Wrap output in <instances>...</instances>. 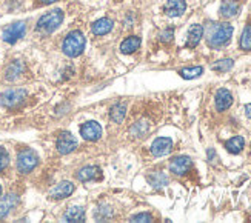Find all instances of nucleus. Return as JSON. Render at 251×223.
Listing matches in <instances>:
<instances>
[{"label": "nucleus", "instance_id": "1", "mask_svg": "<svg viewBox=\"0 0 251 223\" xmlns=\"http://www.w3.org/2000/svg\"><path fill=\"white\" fill-rule=\"evenodd\" d=\"M233 25L226 24V22H221V24H208L206 26V43L210 48L219 50L225 45L230 43L233 37Z\"/></svg>", "mask_w": 251, "mask_h": 223}, {"label": "nucleus", "instance_id": "2", "mask_svg": "<svg viewBox=\"0 0 251 223\" xmlns=\"http://www.w3.org/2000/svg\"><path fill=\"white\" fill-rule=\"evenodd\" d=\"M85 50V36L80 31H71L62 42V51L68 57H79Z\"/></svg>", "mask_w": 251, "mask_h": 223}, {"label": "nucleus", "instance_id": "3", "mask_svg": "<svg viewBox=\"0 0 251 223\" xmlns=\"http://www.w3.org/2000/svg\"><path fill=\"white\" fill-rule=\"evenodd\" d=\"M63 22V13L62 9H52L50 13L43 14L36 25V31L40 34H51V32L56 31Z\"/></svg>", "mask_w": 251, "mask_h": 223}, {"label": "nucleus", "instance_id": "4", "mask_svg": "<svg viewBox=\"0 0 251 223\" xmlns=\"http://www.w3.org/2000/svg\"><path fill=\"white\" fill-rule=\"evenodd\" d=\"M26 97H28V93L25 89H20V88L6 89V91L0 94V105L6 109H14L24 103Z\"/></svg>", "mask_w": 251, "mask_h": 223}, {"label": "nucleus", "instance_id": "5", "mask_svg": "<svg viewBox=\"0 0 251 223\" xmlns=\"http://www.w3.org/2000/svg\"><path fill=\"white\" fill-rule=\"evenodd\" d=\"M39 163L37 154L32 149H24L17 155V170L22 174H28L36 168Z\"/></svg>", "mask_w": 251, "mask_h": 223}, {"label": "nucleus", "instance_id": "6", "mask_svg": "<svg viewBox=\"0 0 251 223\" xmlns=\"http://www.w3.org/2000/svg\"><path fill=\"white\" fill-rule=\"evenodd\" d=\"M25 32H26L25 22H14V24L8 25L2 31V39H3V42H6L9 45H14L16 42H19L25 36Z\"/></svg>", "mask_w": 251, "mask_h": 223}, {"label": "nucleus", "instance_id": "7", "mask_svg": "<svg viewBox=\"0 0 251 223\" xmlns=\"http://www.w3.org/2000/svg\"><path fill=\"white\" fill-rule=\"evenodd\" d=\"M56 147H57V151L65 155V154L73 152L75 148H77V140H75V137L73 136L71 132L63 131V132H60V136L57 137Z\"/></svg>", "mask_w": 251, "mask_h": 223}, {"label": "nucleus", "instance_id": "8", "mask_svg": "<svg viewBox=\"0 0 251 223\" xmlns=\"http://www.w3.org/2000/svg\"><path fill=\"white\" fill-rule=\"evenodd\" d=\"M193 166V160L188 155H179V157H174L170 163V171L176 175H183L187 174Z\"/></svg>", "mask_w": 251, "mask_h": 223}, {"label": "nucleus", "instance_id": "9", "mask_svg": "<svg viewBox=\"0 0 251 223\" xmlns=\"http://www.w3.org/2000/svg\"><path fill=\"white\" fill-rule=\"evenodd\" d=\"M80 136L88 140V142H96L99 140L100 136H102V126L97 124V122H86L80 126Z\"/></svg>", "mask_w": 251, "mask_h": 223}, {"label": "nucleus", "instance_id": "10", "mask_svg": "<svg viewBox=\"0 0 251 223\" xmlns=\"http://www.w3.org/2000/svg\"><path fill=\"white\" fill-rule=\"evenodd\" d=\"M173 149V140L170 137H157L151 145V154L154 157H163Z\"/></svg>", "mask_w": 251, "mask_h": 223}, {"label": "nucleus", "instance_id": "11", "mask_svg": "<svg viewBox=\"0 0 251 223\" xmlns=\"http://www.w3.org/2000/svg\"><path fill=\"white\" fill-rule=\"evenodd\" d=\"M187 11V2L185 0H167L163 5V13L168 17H180Z\"/></svg>", "mask_w": 251, "mask_h": 223}, {"label": "nucleus", "instance_id": "12", "mask_svg": "<svg viewBox=\"0 0 251 223\" xmlns=\"http://www.w3.org/2000/svg\"><path fill=\"white\" fill-rule=\"evenodd\" d=\"M19 205V196L9 193L5 197H0V220L8 217V214Z\"/></svg>", "mask_w": 251, "mask_h": 223}, {"label": "nucleus", "instance_id": "13", "mask_svg": "<svg viewBox=\"0 0 251 223\" xmlns=\"http://www.w3.org/2000/svg\"><path fill=\"white\" fill-rule=\"evenodd\" d=\"M74 193V185L68 180L60 182L59 185L54 186L51 191H50V197L54 200H62V198H67Z\"/></svg>", "mask_w": 251, "mask_h": 223}, {"label": "nucleus", "instance_id": "14", "mask_svg": "<svg viewBox=\"0 0 251 223\" xmlns=\"http://www.w3.org/2000/svg\"><path fill=\"white\" fill-rule=\"evenodd\" d=\"M241 11V2L239 0H224L219 8V14L224 19H233Z\"/></svg>", "mask_w": 251, "mask_h": 223}, {"label": "nucleus", "instance_id": "15", "mask_svg": "<svg viewBox=\"0 0 251 223\" xmlns=\"http://www.w3.org/2000/svg\"><path fill=\"white\" fill-rule=\"evenodd\" d=\"M214 103H216L217 111H225L233 105V94L228 91V89L222 88L216 93Z\"/></svg>", "mask_w": 251, "mask_h": 223}, {"label": "nucleus", "instance_id": "16", "mask_svg": "<svg viewBox=\"0 0 251 223\" xmlns=\"http://www.w3.org/2000/svg\"><path fill=\"white\" fill-rule=\"evenodd\" d=\"M203 32H205V28L202 25H199V24L191 25L188 29V34H187V47L188 48L198 47L202 40V37H203Z\"/></svg>", "mask_w": 251, "mask_h": 223}, {"label": "nucleus", "instance_id": "17", "mask_svg": "<svg viewBox=\"0 0 251 223\" xmlns=\"http://www.w3.org/2000/svg\"><path fill=\"white\" fill-rule=\"evenodd\" d=\"M114 26V22L111 19H99V20H96L94 24L91 25V31H93V34L94 36H105L108 34Z\"/></svg>", "mask_w": 251, "mask_h": 223}, {"label": "nucleus", "instance_id": "18", "mask_svg": "<svg viewBox=\"0 0 251 223\" xmlns=\"http://www.w3.org/2000/svg\"><path fill=\"white\" fill-rule=\"evenodd\" d=\"M24 71H25V65L22 63L20 60H13L5 70V79L9 80V82L17 80L19 77L24 74Z\"/></svg>", "mask_w": 251, "mask_h": 223}, {"label": "nucleus", "instance_id": "19", "mask_svg": "<svg viewBox=\"0 0 251 223\" xmlns=\"http://www.w3.org/2000/svg\"><path fill=\"white\" fill-rule=\"evenodd\" d=\"M79 182H91L94 178H100V170L97 166H85L75 174Z\"/></svg>", "mask_w": 251, "mask_h": 223}, {"label": "nucleus", "instance_id": "20", "mask_svg": "<svg viewBox=\"0 0 251 223\" xmlns=\"http://www.w3.org/2000/svg\"><path fill=\"white\" fill-rule=\"evenodd\" d=\"M147 180L148 183L152 186V188H156V189H160L163 186H167L168 182H170V178L165 173H162V171H156V173H151L148 174L147 177Z\"/></svg>", "mask_w": 251, "mask_h": 223}, {"label": "nucleus", "instance_id": "21", "mask_svg": "<svg viewBox=\"0 0 251 223\" xmlns=\"http://www.w3.org/2000/svg\"><path fill=\"white\" fill-rule=\"evenodd\" d=\"M65 222H83L85 220V208L83 206H71L63 214Z\"/></svg>", "mask_w": 251, "mask_h": 223}, {"label": "nucleus", "instance_id": "22", "mask_svg": "<svg viewBox=\"0 0 251 223\" xmlns=\"http://www.w3.org/2000/svg\"><path fill=\"white\" fill-rule=\"evenodd\" d=\"M244 147H245V140H244L242 136H234L230 140L225 142V149L230 152V154H239V152H242Z\"/></svg>", "mask_w": 251, "mask_h": 223}, {"label": "nucleus", "instance_id": "23", "mask_svg": "<svg viewBox=\"0 0 251 223\" xmlns=\"http://www.w3.org/2000/svg\"><path fill=\"white\" fill-rule=\"evenodd\" d=\"M139 48H140V39L137 36H129V37H126L122 42V45H121V51L124 54H133Z\"/></svg>", "mask_w": 251, "mask_h": 223}, {"label": "nucleus", "instance_id": "24", "mask_svg": "<svg viewBox=\"0 0 251 223\" xmlns=\"http://www.w3.org/2000/svg\"><path fill=\"white\" fill-rule=\"evenodd\" d=\"M126 116V105L125 103H116L110 109V117L114 124H122Z\"/></svg>", "mask_w": 251, "mask_h": 223}, {"label": "nucleus", "instance_id": "25", "mask_svg": "<svg viewBox=\"0 0 251 223\" xmlns=\"http://www.w3.org/2000/svg\"><path fill=\"white\" fill-rule=\"evenodd\" d=\"M239 47L242 51H251V24L245 25L241 34V40H239Z\"/></svg>", "mask_w": 251, "mask_h": 223}, {"label": "nucleus", "instance_id": "26", "mask_svg": "<svg viewBox=\"0 0 251 223\" xmlns=\"http://www.w3.org/2000/svg\"><path fill=\"white\" fill-rule=\"evenodd\" d=\"M203 73V68L202 66H191V68H183L179 71L180 77H183V79L187 80H191V79H198V77H201Z\"/></svg>", "mask_w": 251, "mask_h": 223}, {"label": "nucleus", "instance_id": "27", "mask_svg": "<svg viewBox=\"0 0 251 223\" xmlns=\"http://www.w3.org/2000/svg\"><path fill=\"white\" fill-rule=\"evenodd\" d=\"M234 66V60L233 59H222V60H217L211 65V70L216 73H226L230 71Z\"/></svg>", "mask_w": 251, "mask_h": 223}, {"label": "nucleus", "instance_id": "28", "mask_svg": "<svg viewBox=\"0 0 251 223\" xmlns=\"http://www.w3.org/2000/svg\"><path fill=\"white\" fill-rule=\"evenodd\" d=\"M129 132L133 134L134 137H142V136H145V134L148 132V122H147V120H140V122H137V124H134V126L131 128Z\"/></svg>", "mask_w": 251, "mask_h": 223}, {"label": "nucleus", "instance_id": "29", "mask_svg": "<svg viewBox=\"0 0 251 223\" xmlns=\"http://www.w3.org/2000/svg\"><path fill=\"white\" fill-rule=\"evenodd\" d=\"M173 39H174V28H171V26L170 28H165L159 34V40L162 43H171Z\"/></svg>", "mask_w": 251, "mask_h": 223}, {"label": "nucleus", "instance_id": "30", "mask_svg": "<svg viewBox=\"0 0 251 223\" xmlns=\"http://www.w3.org/2000/svg\"><path fill=\"white\" fill-rule=\"evenodd\" d=\"M9 165V154L5 148L0 147V173L5 171Z\"/></svg>", "mask_w": 251, "mask_h": 223}, {"label": "nucleus", "instance_id": "31", "mask_svg": "<svg viewBox=\"0 0 251 223\" xmlns=\"http://www.w3.org/2000/svg\"><path fill=\"white\" fill-rule=\"evenodd\" d=\"M108 217H111V209L108 208L106 205H100L99 209L96 211V219L97 220H105Z\"/></svg>", "mask_w": 251, "mask_h": 223}, {"label": "nucleus", "instance_id": "32", "mask_svg": "<svg viewBox=\"0 0 251 223\" xmlns=\"http://www.w3.org/2000/svg\"><path fill=\"white\" fill-rule=\"evenodd\" d=\"M129 222H152V216L148 213H140L129 219Z\"/></svg>", "mask_w": 251, "mask_h": 223}, {"label": "nucleus", "instance_id": "33", "mask_svg": "<svg viewBox=\"0 0 251 223\" xmlns=\"http://www.w3.org/2000/svg\"><path fill=\"white\" fill-rule=\"evenodd\" d=\"M245 116H247L248 119H251V103L245 106Z\"/></svg>", "mask_w": 251, "mask_h": 223}, {"label": "nucleus", "instance_id": "34", "mask_svg": "<svg viewBox=\"0 0 251 223\" xmlns=\"http://www.w3.org/2000/svg\"><path fill=\"white\" fill-rule=\"evenodd\" d=\"M42 3H45V5H51V3H54V2H57V0H40Z\"/></svg>", "mask_w": 251, "mask_h": 223}, {"label": "nucleus", "instance_id": "35", "mask_svg": "<svg viewBox=\"0 0 251 223\" xmlns=\"http://www.w3.org/2000/svg\"><path fill=\"white\" fill-rule=\"evenodd\" d=\"M0 197H2V186H0Z\"/></svg>", "mask_w": 251, "mask_h": 223}]
</instances>
